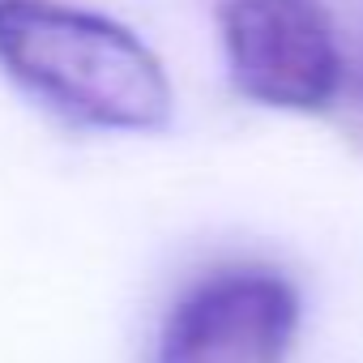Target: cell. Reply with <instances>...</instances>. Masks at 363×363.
Listing matches in <instances>:
<instances>
[{
    "instance_id": "7a4b0ae2",
    "label": "cell",
    "mask_w": 363,
    "mask_h": 363,
    "mask_svg": "<svg viewBox=\"0 0 363 363\" xmlns=\"http://www.w3.org/2000/svg\"><path fill=\"white\" fill-rule=\"evenodd\" d=\"M303 299L269 261H227L197 274L167 308L150 363H286Z\"/></svg>"
},
{
    "instance_id": "3957f363",
    "label": "cell",
    "mask_w": 363,
    "mask_h": 363,
    "mask_svg": "<svg viewBox=\"0 0 363 363\" xmlns=\"http://www.w3.org/2000/svg\"><path fill=\"white\" fill-rule=\"evenodd\" d=\"M218 35L235 94L269 111H329L346 86V52L325 0H223Z\"/></svg>"
},
{
    "instance_id": "6da1fadb",
    "label": "cell",
    "mask_w": 363,
    "mask_h": 363,
    "mask_svg": "<svg viewBox=\"0 0 363 363\" xmlns=\"http://www.w3.org/2000/svg\"><path fill=\"white\" fill-rule=\"evenodd\" d=\"M0 69L77 128L162 133L175 90L124 22L73 0H0Z\"/></svg>"
}]
</instances>
